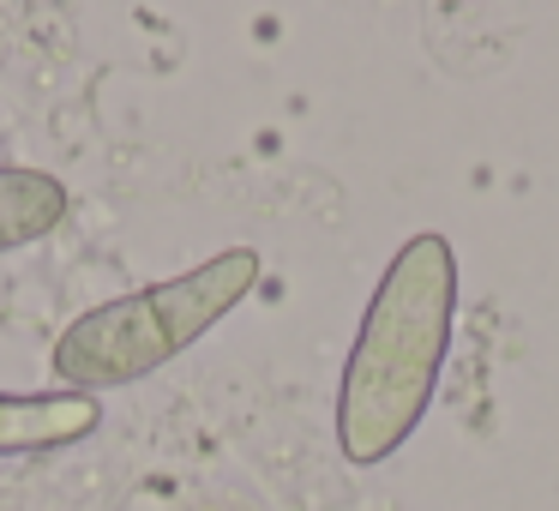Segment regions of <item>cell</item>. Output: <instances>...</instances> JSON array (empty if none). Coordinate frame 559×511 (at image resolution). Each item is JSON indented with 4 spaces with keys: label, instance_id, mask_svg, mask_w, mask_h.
I'll list each match as a JSON object with an SVG mask.
<instances>
[{
    "label": "cell",
    "instance_id": "cell-1",
    "mask_svg": "<svg viewBox=\"0 0 559 511\" xmlns=\"http://www.w3.org/2000/svg\"><path fill=\"white\" fill-rule=\"evenodd\" d=\"M451 319H457V253L433 229L409 235L391 253L337 379L343 463L373 470L421 427L451 349Z\"/></svg>",
    "mask_w": 559,
    "mask_h": 511
},
{
    "label": "cell",
    "instance_id": "cell-2",
    "mask_svg": "<svg viewBox=\"0 0 559 511\" xmlns=\"http://www.w3.org/2000/svg\"><path fill=\"white\" fill-rule=\"evenodd\" d=\"M253 283H259L253 247H223L205 265L175 271V277L151 283V289L115 295V301L79 313L55 337L49 373L61 379V391H85V397L133 385V379L169 367L181 349H193L205 331H217L253 295Z\"/></svg>",
    "mask_w": 559,
    "mask_h": 511
},
{
    "label": "cell",
    "instance_id": "cell-3",
    "mask_svg": "<svg viewBox=\"0 0 559 511\" xmlns=\"http://www.w3.org/2000/svg\"><path fill=\"white\" fill-rule=\"evenodd\" d=\"M97 421L103 409L85 391H0V457L79 445L97 433Z\"/></svg>",
    "mask_w": 559,
    "mask_h": 511
},
{
    "label": "cell",
    "instance_id": "cell-4",
    "mask_svg": "<svg viewBox=\"0 0 559 511\" xmlns=\"http://www.w3.org/2000/svg\"><path fill=\"white\" fill-rule=\"evenodd\" d=\"M67 217V187L43 169H0V253L31 247Z\"/></svg>",
    "mask_w": 559,
    "mask_h": 511
}]
</instances>
